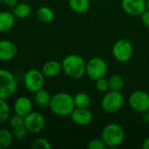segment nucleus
<instances>
[{"instance_id": "nucleus-9", "label": "nucleus", "mask_w": 149, "mask_h": 149, "mask_svg": "<svg viewBox=\"0 0 149 149\" xmlns=\"http://www.w3.org/2000/svg\"><path fill=\"white\" fill-rule=\"evenodd\" d=\"M130 107L137 112L143 113L149 110V93L142 90H135L131 93L128 98Z\"/></svg>"}, {"instance_id": "nucleus-21", "label": "nucleus", "mask_w": 149, "mask_h": 149, "mask_svg": "<svg viewBox=\"0 0 149 149\" xmlns=\"http://www.w3.org/2000/svg\"><path fill=\"white\" fill-rule=\"evenodd\" d=\"M75 107H88L91 103V98L88 93L85 92L77 93L73 96Z\"/></svg>"}, {"instance_id": "nucleus-22", "label": "nucleus", "mask_w": 149, "mask_h": 149, "mask_svg": "<svg viewBox=\"0 0 149 149\" xmlns=\"http://www.w3.org/2000/svg\"><path fill=\"white\" fill-rule=\"evenodd\" d=\"M109 89L113 91H121L124 87V79L119 74H113L108 79Z\"/></svg>"}, {"instance_id": "nucleus-1", "label": "nucleus", "mask_w": 149, "mask_h": 149, "mask_svg": "<svg viewBox=\"0 0 149 149\" xmlns=\"http://www.w3.org/2000/svg\"><path fill=\"white\" fill-rule=\"evenodd\" d=\"M49 107L57 116H70L75 108L73 96L68 93H58L52 96Z\"/></svg>"}, {"instance_id": "nucleus-32", "label": "nucleus", "mask_w": 149, "mask_h": 149, "mask_svg": "<svg viewBox=\"0 0 149 149\" xmlns=\"http://www.w3.org/2000/svg\"><path fill=\"white\" fill-rule=\"evenodd\" d=\"M141 119L145 123L149 124V110L141 113Z\"/></svg>"}, {"instance_id": "nucleus-16", "label": "nucleus", "mask_w": 149, "mask_h": 149, "mask_svg": "<svg viewBox=\"0 0 149 149\" xmlns=\"http://www.w3.org/2000/svg\"><path fill=\"white\" fill-rule=\"evenodd\" d=\"M15 16L10 11H0V32L10 31L15 24Z\"/></svg>"}, {"instance_id": "nucleus-12", "label": "nucleus", "mask_w": 149, "mask_h": 149, "mask_svg": "<svg viewBox=\"0 0 149 149\" xmlns=\"http://www.w3.org/2000/svg\"><path fill=\"white\" fill-rule=\"evenodd\" d=\"M121 7L130 16H140L148 9L147 0H122Z\"/></svg>"}, {"instance_id": "nucleus-28", "label": "nucleus", "mask_w": 149, "mask_h": 149, "mask_svg": "<svg viewBox=\"0 0 149 149\" xmlns=\"http://www.w3.org/2000/svg\"><path fill=\"white\" fill-rule=\"evenodd\" d=\"M86 148L88 149H105L107 148V145L105 144V142L103 141V140L100 138H94V139H92Z\"/></svg>"}, {"instance_id": "nucleus-25", "label": "nucleus", "mask_w": 149, "mask_h": 149, "mask_svg": "<svg viewBox=\"0 0 149 149\" xmlns=\"http://www.w3.org/2000/svg\"><path fill=\"white\" fill-rule=\"evenodd\" d=\"M31 148L32 149H51L52 145L47 139L40 137V138L35 139L32 141Z\"/></svg>"}, {"instance_id": "nucleus-27", "label": "nucleus", "mask_w": 149, "mask_h": 149, "mask_svg": "<svg viewBox=\"0 0 149 149\" xmlns=\"http://www.w3.org/2000/svg\"><path fill=\"white\" fill-rule=\"evenodd\" d=\"M28 133V130L26 129V127H24V125L22 126H18L17 127L12 128V134L13 137L17 139V140H23L26 137Z\"/></svg>"}, {"instance_id": "nucleus-10", "label": "nucleus", "mask_w": 149, "mask_h": 149, "mask_svg": "<svg viewBox=\"0 0 149 149\" xmlns=\"http://www.w3.org/2000/svg\"><path fill=\"white\" fill-rule=\"evenodd\" d=\"M24 124L29 133H40L45 126L44 116L38 112H31L24 117Z\"/></svg>"}, {"instance_id": "nucleus-13", "label": "nucleus", "mask_w": 149, "mask_h": 149, "mask_svg": "<svg viewBox=\"0 0 149 149\" xmlns=\"http://www.w3.org/2000/svg\"><path fill=\"white\" fill-rule=\"evenodd\" d=\"M17 53L16 44L10 40H0V61L12 60Z\"/></svg>"}, {"instance_id": "nucleus-4", "label": "nucleus", "mask_w": 149, "mask_h": 149, "mask_svg": "<svg viewBox=\"0 0 149 149\" xmlns=\"http://www.w3.org/2000/svg\"><path fill=\"white\" fill-rule=\"evenodd\" d=\"M125 104V97L121 91L109 90L105 93L101 99L100 105L102 109L107 113H115L119 112Z\"/></svg>"}, {"instance_id": "nucleus-2", "label": "nucleus", "mask_w": 149, "mask_h": 149, "mask_svg": "<svg viewBox=\"0 0 149 149\" xmlns=\"http://www.w3.org/2000/svg\"><path fill=\"white\" fill-rule=\"evenodd\" d=\"M62 71L72 79H80L86 75V62L79 55L70 54L61 61Z\"/></svg>"}, {"instance_id": "nucleus-31", "label": "nucleus", "mask_w": 149, "mask_h": 149, "mask_svg": "<svg viewBox=\"0 0 149 149\" xmlns=\"http://www.w3.org/2000/svg\"><path fill=\"white\" fill-rule=\"evenodd\" d=\"M3 3L9 8H14L18 3V0H3Z\"/></svg>"}, {"instance_id": "nucleus-33", "label": "nucleus", "mask_w": 149, "mask_h": 149, "mask_svg": "<svg viewBox=\"0 0 149 149\" xmlns=\"http://www.w3.org/2000/svg\"><path fill=\"white\" fill-rule=\"evenodd\" d=\"M142 148L144 149H149V137H148V138L144 141V142H143V144H142Z\"/></svg>"}, {"instance_id": "nucleus-35", "label": "nucleus", "mask_w": 149, "mask_h": 149, "mask_svg": "<svg viewBox=\"0 0 149 149\" xmlns=\"http://www.w3.org/2000/svg\"><path fill=\"white\" fill-rule=\"evenodd\" d=\"M3 0H0V3H3Z\"/></svg>"}, {"instance_id": "nucleus-11", "label": "nucleus", "mask_w": 149, "mask_h": 149, "mask_svg": "<svg viewBox=\"0 0 149 149\" xmlns=\"http://www.w3.org/2000/svg\"><path fill=\"white\" fill-rule=\"evenodd\" d=\"M70 118L72 122L79 126H87L93 120V114L88 107H75Z\"/></svg>"}, {"instance_id": "nucleus-29", "label": "nucleus", "mask_w": 149, "mask_h": 149, "mask_svg": "<svg viewBox=\"0 0 149 149\" xmlns=\"http://www.w3.org/2000/svg\"><path fill=\"white\" fill-rule=\"evenodd\" d=\"M9 125L11 127V129L14 128V127H17L18 126L24 125V117L23 116H20V115H17V114L15 113V115H13L12 117L10 118V120H9Z\"/></svg>"}, {"instance_id": "nucleus-34", "label": "nucleus", "mask_w": 149, "mask_h": 149, "mask_svg": "<svg viewBox=\"0 0 149 149\" xmlns=\"http://www.w3.org/2000/svg\"><path fill=\"white\" fill-rule=\"evenodd\" d=\"M147 7H148V9L149 10V0H147Z\"/></svg>"}, {"instance_id": "nucleus-15", "label": "nucleus", "mask_w": 149, "mask_h": 149, "mask_svg": "<svg viewBox=\"0 0 149 149\" xmlns=\"http://www.w3.org/2000/svg\"><path fill=\"white\" fill-rule=\"evenodd\" d=\"M62 71L61 62L58 60H49L42 67V72L46 78H53L58 76Z\"/></svg>"}, {"instance_id": "nucleus-30", "label": "nucleus", "mask_w": 149, "mask_h": 149, "mask_svg": "<svg viewBox=\"0 0 149 149\" xmlns=\"http://www.w3.org/2000/svg\"><path fill=\"white\" fill-rule=\"evenodd\" d=\"M140 17H141V20L142 24H143L146 27L149 28V10L148 9H147L146 10H144V11L140 15Z\"/></svg>"}, {"instance_id": "nucleus-7", "label": "nucleus", "mask_w": 149, "mask_h": 149, "mask_svg": "<svg viewBox=\"0 0 149 149\" xmlns=\"http://www.w3.org/2000/svg\"><path fill=\"white\" fill-rule=\"evenodd\" d=\"M112 53L117 61L120 63L128 62L134 55L133 45L127 39H118L113 45Z\"/></svg>"}, {"instance_id": "nucleus-5", "label": "nucleus", "mask_w": 149, "mask_h": 149, "mask_svg": "<svg viewBox=\"0 0 149 149\" xmlns=\"http://www.w3.org/2000/svg\"><path fill=\"white\" fill-rule=\"evenodd\" d=\"M17 86L15 76L8 70L0 69V99L7 100L13 96Z\"/></svg>"}, {"instance_id": "nucleus-14", "label": "nucleus", "mask_w": 149, "mask_h": 149, "mask_svg": "<svg viewBox=\"0 0 149 149\" xmlns=\"http://www.w3.org/2000/svg\"><path fill=\"white\" fill-rule=\"evenodd\" d=\"M13 109L16 114L24 117L29 113L31 112L32 102L28 97L20 96L15 100L13 105Z\"/></svg>"}, {"instance_id": "nucleus-23", "label": "nucleus", "mask_w": 149, "mask_h": 149, "mask_svg": "<svg viewBox=\"0 0 149 149\" xmlns=\"http://www.w3.org/2000/svg\"><path fill=\"white\" fill-rule=\"evenodd\" d=\"M12 132L7 129H0V149L9 148L13 141Z\"/></svg>"}, {"instance_id": "nucleus-8", "label": "nucleus", "mask_w": 149, "mask_h": 149, "mask_svg": "<svg viewBox=\"0 0 149 149\" xmlns=\"http://www.w3.org/2000/svg\"><path fill=\"white\" fill-rule=\"evenodd\" d=\"M42 71L38 69H31L27 71L24 76V85L31 93H36L44 88L45 79Z\"/></svg>"}, {"instance_id": "nucleus-24", "label": "nucleus", "mask_w": 149, "mask_h": 149, "mask_svg": "<svg viewBox=\"0 0 149 149\" xmlns=\"http://www.w3.org/2000/svg\"><path fill=\"white\" fill-rule=\"evenodd\" d=\"M10 114V108L9 104L6 102V100L0 99V123L5 122Z\"/></svg>"}, {"instance_id": "nucleus-6", "label": "nucleus", "mask_w": 149, "mask_h": 149, "mask_svg": "<svg viewBox=\"0 0 149 149\" xmlns=\"http://www.w3.org/2000/svg\"><path fill=\"white\" fill-rule=\"evenodd\" d=\"M107 64L100 57H93L86 62V74L92 80H97L106 76L107 72Z\"/></svg>"}, {"instance_id": "nucleus-3", "label": "nucleus", "mask_w": 149, "mask_h": 149, "mask_svg": "<svg viewBox=\"0 0 149 149\" xmlns=\"http://www.w3.org/2000/svg\"><path fill=\"white\" fill-rule=\"evenodd\" d=\"M126 133L124 128L117 123H109L105 126L101 132V139L107 148H118L125 141Z\"/></svg>"}, {"instance_id": "nucleus-19", "label": "nucleus", "mask_w": 149, "mask_h": 149, "mask_svg": "<svg viewBox=\"0 0 149 149\" xmlns=\"http://www.w3.org/2000/svg\"><path fill=\"white\" fill-rule=\"evenodd\" d=\"M54 12L48 6H41L37 10V17L38 19L45 24H49L54 19Z\"/></svg>"}, {"instance_id": "nucleus-18", "label": "nucleus", "mask_w": 149, "mask_h": 149, "mask_svg": "<svg viewBox=\"0 0 149 149\" xmlns=\"http://www.w3.org/2000/svg\"><path fill=\"white\" fill-rule=\"evenodd\" d=\"M68 4L70 9L78 14L86 13L91 5L90 0H69Z\"/></svg>"}, {"instance_id": "nucleus-17", "label": "nucleus", "mask_w": 149, "mask_h": 149, "mask_svg": "<svg viewBox=\"0 0 149 149\" xmlns=\"http://www.w3.org/2000/svg\"><path fill=\"white\" fill-rule=\"evenodd\" d=\"M51 100H52V96L50 95L49 92H47L44 88L34 93V102L40 108L49 107Z\"/></svg>"}, {"instance_id": "nucleus-26", "label": "nucleus", "mask_w": 149, "mask_h": 149, "mask_svg": "<svg viewBox=\"0 0 149 149\" xmlns=\"http://www.w3.org/2000/svg\"><path fill=\"white\" fill-rule=\"evenodd\" d=\"M95 87L98 92L100 93H107L109 91V82L108 79H106L105 77L100 78L97 80H95Z\"/></svg>"}, {"instance_id": "nucleus-20", "label": "nucleus", "mask_w": 149, "mask_h": 149, "mask_svg": "<svg viewBox=\"0 0 149 149\" xmlns=\"http://www.w3.org/2000/svg\"><path fill=\"white\" fill-rule=\"evenodd\" d=\"M13 15L16 18L24 19L28 17L31 13V6L26 3H18L14 8H13Z\"/></svg>"}]
</instances>
